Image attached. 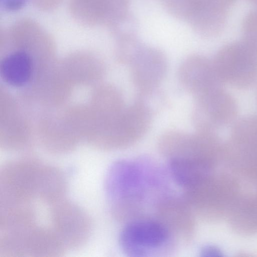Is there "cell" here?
<instances>
[{"label": "cell", "mask_w": 257, "mask_h": 257, "mask_svg": "<svg viewBox=\"0 0 257 257\" xmlns=\"http://www.w3.org/2000/svg\"><path fill=\"white\" fill-rule=\"evenodd\" d=\"M164 171L152 159L121 160L107 173L105 189L111 212L117 219L141 217L145 206H154L168 187Z\"/></svg>", "instance_id": "obj_1"}, {"label": "cell", "mask_w": 257, "mask_h": 257, "mask_svg": "<svg viewBox=\"0 0 257 257\" xmlns=\"http://www.w3.org/2000/svg\"><path fill=\"white\" fill-rule=\"evenodd\" d=\"M185 190L184 197L193 212L210 221L229 214L243 194L238 178L216 171Z\"/></svg>", "instance_id": "obj_2"}, {"label": "cell", "mask_w": 257, "mask_h": 257, "mask_svg": "<svg viewBox=\"0 0 257 257\" xmlns=\"http://www.w3.org/2000/svg\"><path fill=\"white\" fill-rule=\"evenodd\" d=\"M158 144L161 153L168 159H189L215 166L225 161V142L217 133L169 131L161 136Z\"/></svg>", "instance_id": "obj_3"}, {"label": "cell", "mask_w": 257, "mask_h": 257, "mask_svg": "<svg viewBox=\"0 0 257 257\" xmlns=\"http://www.w3.org/2000/svg\"><path fill=\"white\" fill-rule=\"evenodd\" d=\"M175 241L169 229L156 218L139 217L130 220L119 237L123 252L132 257L167 253L172 249Z\"/></svg>", "instance_id": "obj_4"}, {"label": "cell", "mask_w": 257, "mask_h": 257, "mask_svg": "<svg viewBox=\"0 0 257 257\" xmlns=\"http://www.w3.org/2000/svg\"><path fill=\"white\" fill-rule=\"evenodd\" d=\"M213 61L224 83L246 89L257 82V50L243 41L224 46Z\"/></svg>", "instance_id": "obj_5"}, {"label": "cell", "mask_w": 257, "mask_h": 257, "mask_svg": "<svg viewBox=\"0 0 257 257\" xmlns=\"http://www.w3.org/2000/svg\"><path fill=\"white\" fill-rule=\"evenodd\" d=\"M194 99L192 118L197 131L217 133L236 120V101L223 89Z\"/></svg>", "instance_id": "obj_6"}, {"label": "cell", "mask_w": 257, "mask_h": 257, "mask_svg": "<svg viewBox=\"0 0 257 257\" xmlns=\"http://www.w3.org/2000/svg\"><path fill=\"white\" fill-rule=\"evenodd\" d=\"M178 78L194 99L222 89L224 84L213 60L199 55H191L182 62Z\"/></svg>", "instance_id": "obj_7"}, {"label": "cell", "mask_w": 257, "mask_h": 257, "mask_svg": "<svg viewBox=\"0 0 257 257\" xmlns=\"http://www.w3.org/2000/svg\"><path fill=\"white\" fill-rule=\"evenodd\" d=\"M51 217L53 230L64 245L79 246L88 237L89 220L75 204L58 201L51 207Z\"/></svg>", "instance_id": "obj_8"}, {"label": "cell", "mask_w": 257, "mask_h": 257, "mask_svg": "<svg viewBox=\"0 0 257 257\" xmlns=\"http://www.w3.org/2000/svg\"><path fill=\"white\" fill-rule=\"evenodd\" d=\"M129 65L132 81L138 91L157 89L168 68L166 56L161 50L144 44Z\"/></svg>", "instance_id": "obj_9"}, {"label": "cell", "mask_w": 257, "mask_h": 257, "mask_svg": "<svg viewBox=\"0 0 257 257\" xmlns=\"http://www.w3.org/2000/svg\"><path fill=\"white\" fill-rule=\"evenodd\" d=\"M154 208L156 219L165 225L176 240H190L194 232V212L184 197L168 194Z\"/></svg>", "instance_id": "obj_10"}, {"label": "cell", "mask_w": 257, "mask_h": 257, "mask_svg": "<svg viewBox=\"0 0 257 257\" xmlns=\"http://www.w3.org/2000/svg\"><path fill=\"white\" fill-rule=\"evenodd\" d=\"M34 64L30 54L18 49L5 56L0 64V74L4 81L14 87L27 84L32 78Z\"/></svg>", "instance_id": "obj_11"}, {"label": "cell", "mask_w": 257, "mask_h": 257, "mask_svg": "<svg viewBox=\"0 0 257 257\" xmlns=\"http://www.w3.org/2000/svg\"><path fill=\"white\" fill-rule=\"evenodd\" d=\"M243 41L257 50V10L249 13L243 25Z\"/></svg>", "instance_id": "obj_12"}, {"label": "cell", "mask_w": 257, "mask_h": 257, "mask_svg": "<svg viewBox=\"0 0 257 257\" xmlns=\"http://www.w3.org/2000/svg\"><path fill=\"white\" fill-rule=\"evenodd\" d=\"M27 0H0L1 7L7 11L19 10L26 4Z\"/></svg>", "instance_id": "obj_13"}, {"label": "cell", "mask_w": 257, "mask_h": 257, "mask_svg": "<svg viewBox=\"0 0 257 257\" xmlns=\"http://www.w3.org/2000/svg\"><path fill=\"white\" fill-rule=\"evenodd\" d=\"M200 253L203 256H214L218 255L220 252L215 247L207 245L202 248Z\"/></svg>", "instance_id": "obj_14"}, {"label": "cell", "mask_w": 257, "mask_h": 257, "mask_svg": "<svg viewBox=\"0 0 257 257\" xmlns=\"http://www.w3.org/2000/svg\"><path fill=\"white\" fill-rule=\"evenodd\" d=\"M255 98H256V103H257V88H256V92H255Z\"/></svg>", "instance_id": "obj_15"}]
</instances>
